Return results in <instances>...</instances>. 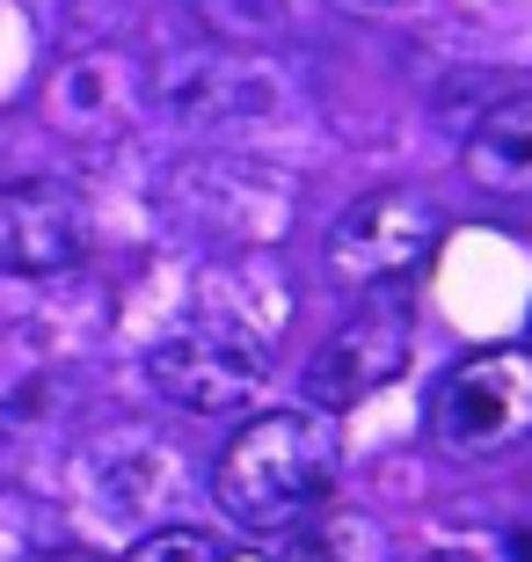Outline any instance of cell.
<instances>
[{"instance_id": "cell-1", "label": "cell", "mask_w": 532, "mask_h": 562, "mask_svg": "<svg viewBox=\"0 0 532 562\" xmlns=\"http://www.w3.org/2000/svg\"><path fill=\"white\" fill-rule=\"evenodd\" d=\"M212 497L241 533H292L336 497V431L321 409H270L226 438Z\"/></svg>"}, {"instance_id": "cell-2", "label": "cell", "mask_w": 532, "mask_h": 562, "mask_svg": "<svg viewBox=\"0 0 532 562\" xmlns=\"http://www.w3.org/2000/svg\"><path fill=\"white\" fill-rule=\"evenodd\" d=\"M532 438V351L496 344L438 373L430 387V446L460 468L503 460Z\"/></svg>"}, {"instance_id": "cell-3", "label": "cell", "mask_w": 532, "mask_h": 562, "mask_svg": "<svg viewBox=\"0 0 532 562\" xmlns=\"http://www.w3.org/2000/svg\"><path fill=\"white\" fill-rule=\"evenodd\" d=\"M146 380H154L161 402H176L190 417H234V409H248L270 387V336L248 329L241 314L205 307V314H190L176 336L154 344Z\"/></svg>"}, {"instance_id": "cell-4", "label": "cell", "mask_w": 532, "mask_h": 562, "mask_svg": "<svg viewBox=\"0 0 532 562\" xmlns=\"http://www.w3.org/2000/svg\"><path fill=\"white\" fill-rule=\"evenodd\" d=\"M445 241V212L423 190H365L358 205H343V220L328 227V278L350 292L409 285Z\"/></svg>"}, {"instance_id": "cell-5", "label": "cell", "mask_w": 532, "mask_h": 562, "mask_svg": "<svg viewBox=\"0 0 532 562\" xmlns=\"http://www.w3.org/2000/svg\"><path fill=\"white\" fill-rule=\"evenodd\" d=\"M409 351H416L409 292H401V285L365 292V307H358L343 329L314 351V366H307V402L321 409V417L358 409V402H372L380 387H394V380L409 373Z\"/></svg>"}, {"instance_id": "cell-6", "label": "cell", "mask_w": 532, "mask_h": 562, "mask_svg": "<svg viewBox=\"0 0 532 562\" xmlns=\"http://www.w3.org/2000/svg\"><path fill=\"white\" fill-rule=\"evenodd\" d=\"M88 256V198L59 176L0 183V271L59 278Z\"/></svg>"}, {"instance_id": "cell-7", "label": "cell", "mask_w": 532, "mask_h": 562, "mask_svg": "<svg viewBox=\"0 0 532 562\" xmlns=\"http://www.w3.org/2000/svg\"><path fill=\"white\" fill-rule=\"evenodd\" d=\"M460 168L467 183H482L489 198H511V205H532V88L525 95H503L474 117L467 146H460Z\"/></svg>"}, {"instance_id": "cell-8", "label": "cell", "mask_w": 532, "mask_h": 562, "mask_svg": "<svg viewBox=\"0 0 532 562\" xmlns=\"http://www.w3.org/2000/svg\"><path fill=\"white\" fill-rule=\"evenodd\" d=\"M299 562H380V526L365 519H328L299 541Z\"/></svg>"}, {"instance_id": "cell-9", "label": "cell", "mask_w": 532, "mask_h": 562, "mask_svg": "<svg viewBox=\"0 0 532 562\" xmlns=\"http://www.w3.org/2000/svg\"><path fill=\"white\" fill-rule=\"evenodd\" d=\"M124 562H226V548L212 533H197V526H154V533H139L124 548Z\"/></svg>"}, {"instance_id": "cell-10", "label": "cell", "mask_w": 532, "mask_h": 562, "mask_svg": "<svg viewBox=\"0 0 532 562\" xmlns=\"http://www.w3.org/2000/svg\"><path fill=\"white\" fill-rule=\"evenodd\" d=\"M409 562H482V555H467V548H430V555H409Z\"/></svg>"}, {"instance_id": "cell-11", "label": "cell", "mask_w": 532, "mask_h": 562, "mask_svg": "<svg viewBox=\"0 0 532 562\" xmlns=\"http://www.w3.org/2000/svg\"><path fill=\"white\" fill-rule=\"evenodd\" d=\"M226 562H278V555H263V548H234Z\"/></svg>"}, {"instance_id": "cell-12", "label": "cell", "mask_w": 532, "mask_h": 562, "mask_svg": "<svg viewBox=\"0 0 532 562\" xmlns=\"http://www.w3.org/2000/svg\"><path fill=\"white\" fill-rule=\"evenodd\" d=\"M511 548H518V562H532V526H525V533H518Z\"/></svg>"}]
</instances>
